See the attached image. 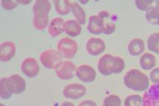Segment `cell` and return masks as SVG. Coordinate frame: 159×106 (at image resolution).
I'll use <instances>...</instances> for the list:
<instances>
[{
    "label": "cell",
    "mask_w": 159,
    "mask_h": 106,
    "mask_svg": "<svg viewBox=\"0 0 159 106\" xmlns=\"http://www.w3.org/2000/svg\"><path fill=\"white\" fill-rule=\"evenodd\" d=\"M51 3L48 0H37L33 6L34 27L38 30H44L49 26V13Z\"/></svg>",
    "instance_id": "6da1fadb"
},
{
    "label": "cell",
    "mask_w": 159,
    "mask_h": 106,
    "mask_svg": "<svg viewBox=\"0 0 159 106\" xmlns=\"http://www.w3.org/2000/svg\"><path fill=\"white\" fill-rule=\"evenodd\" d=\"M125 68V62L122 58L115 57L111 55H103L98 62L99 72L102 75L108 76L111 73H120Z\"/></svg>",
    "instance_id": "7a4b0ae2"
},
{
    "label": "cell",
    "mask_w": 159,
    "mask_h": 106,
    "mask_svg": "<svg viewBox=\"0 0 159 106\" xmlns=\"http://www.w3.org/2000/svg\"><path fill=\"white\" fill-rule=\"evenodd\" d=\"M124 84L130 90L142 92L149 88V79L145 73L134 68L126 73L124 77Z\"/></svg>",
    "instance_id": "3957f363"
},
{
    "label": "cell",
    "mask_w": 159,
    "mask_h": 106,
    "mask_svg": "<svg viewBox=\"0 0 159 106\" xmlns=\"http://www.w3.org/2000/svg\"><path fill=\"white\" fill-rule=\"evenodd\" d=\"M39 60L45 68L52 69L62 62V55L60 52L55 49H47L40 54Z\"/></svg>",
    "instance_id": "277c9868"
},
{
    "label": "cell",
    "mask_w": 159,
    "mask_h": 106,
    "mask_svg": "<svg viewBox=\"0 0 159 106\" xmlns=\"http://www.w3.org/2000/svg\"><path fill=\"white\" fill-rule=\"evenodd\" d=\"M57 49L66 59H73L78 50V44L72 38H63L59 41Z\"/></svg>",
    "instance_id": "5b68a950"
},
{
    "label": "cell",
    "mask_w": 159,
    "mask_h": 106,
    "mask_svg": "<svg viewBox=\"0 0 159 106\" xmlns=\"http://www.w3.org/2000/svg\"><path fill=\"white\" fill-rule=\"evenodd\" d=\"M55 73L59 79L68 80L74 78L76 74V66L71 61H62L55 68Z\"/></svg>",
    "instance_id": "8992f818"
},
{
    "label": "cell",
    "mask_w": 159,
    "mask_h": 106,
    "mask_svg": "<svg viewBox=\"0 0 159 106\" xmlns=\"http://www.w3.org/2000/svg\"><path fill=\"white\" fill-rule=\"evenodd\" d=\"M5 82L8 91L11 94L19 95L22 94L26 89V82L19 74H13L8 78H6Z\"/></svg>",
    "instance_id": "52a82bcc"
},
{
    "label": "cell",
    "mask_w": 159,
    "mask_h": 106,
    "mask_svg": "<svg viewBox=\"0 0 159 106\" xmlns=\"http://www.w3.org/2000/svg\"><path fill=\"white\" fill-rule=\"evenodd\" d=\"M142 106H159V84L152 85L146 91Z\"/></svg>",
    "instance_id": "ba28073f"
},
{
    "label": "cell",
    "mask_w": 159,
    "mask_h": 106,
    "mask_svg": "<svg viewBox=\"0 0 159 106\" xmlns=\"http://www.w3.org/2000/svg\"><path fill=\"white\" fill-rule=\"evenodd\" d=\"M86 93V89L84 85L80 84H70L64 88L63 95L67 99H78L81 98Z\"/></svg>",
    "instance_id": "9c48e42d"
},
{
    "label": "cell",
    "mask_w": 159,
    "mask_h": 106,
    "mask_svg": "<svg viewBox=\"0 0 159 106\" xmlns=\"http://www.w3.org/2000/svg\"><path fill=\"white\" fill-rule=\"evenodd\" d=\"M21 70L29 78H34L39 72V66L34 58H27L21 64Z\"/></svg>",
    "instance_id": "30bf717a"
},
{
    "label": "cell",
    "mask_w": 159,
    "mask_h": 106,
    "mask_svg": "<svg viewBox=\"0 0 159 106\" xmlns=\"http://www.w3.org/2000/svg\"><path fill=\"white\" fill-rule=\"evenodd\" d=\"M76 76L81 81L85 82V83H91L96 79V72L93 67L83 64L77 68Z\"/></svg>",
    "instance_id": "8fae6325"
},
{
    "label": "cell",
    "mask_w": 159,
    "mask_h": 106,
    "mask_svg": "<svg viewBox=\"0 0 159 106\" xmlns=\"http://www.w3.org/2000/svg\"><path fill=\"white\" fill-rule=\"evenodd\" d=\"M106 49V44L102 38H91L86 43V50L91 55L97 56Z\"/></svg>",
    "instance_id": "7c38bea8"
},
{
    "label": "cell",
    "mask_w": 159,
    "mask_h": 106,
    "mask_svg": "<svg viewBox=\"0 0 159 106\" xmlns=\"http://www.w3.org/2000/svg\"><path fill=\"white\" fill-rule=\"evenodd\" d=\"M16 52V46L14 43L11 41H6L3 42L0 45V58L1 61L8 62L14 58Z\"/></svg>",
    "instance_id": "4fadbf2b"
},
{
    "label": "cell",
    "mask_w": 159,
    "mask_h": 106,
    "mask_svg": "<svg viewBox=\"0 0 159 106\" xmlns=\"http://www.w3.org/2000/svg\"><path fill=\"white\" fill-rule=\"evenodd\" d=\"M98 16L102 19L103 24V33L105 34H111L116 30L115 23L112 22L111 19L110 14L107 11H101L99 13Z\"/></svg>",
    "instance_id": "5bb4252c"
},
{
    "label": "cell",
    "mask_w": 159,
    "mask_h": 106,
    "mask_svg": "<svg viewBox=\"0 0 159 106\" xmlns=\"http://www.w3.org/2000/svg\"><path fill=\"white\" fill-rule=\"evenodd\" d=\"M64 24H65V21L63 19L61 18L53 19L48 26V32L49 35L52 37H57L61 35L64 32Z\"/></svg>",
    "instance_id": "9a60e30c"
},
{
    "label": "cell",
    "mask_w": 159,
    "mask_h": 106,
    "mask_svg": "<svg viewBox=\"0 0 159 106\" xmlns=\"http://www.w3.org/2000/svg\"><path fill=\"white\" fill-rule=\"evenodd\" d=\"M64 32L70 36L76 37L81 33V24L77 20L68 19L64 24Z\"/></svg>",
    "instance_id": "2e32d148"
},
{
    "label": "cell",
    "mask_w": 159,
    "mask_h": 106,
    "mask_svg": "<svg viewBox=\"0 0 159 106\" xmlns=\"http://www.w3.org/2000/svg\"><path fill=\"white\" fill-rule=\"evenodd\" d=\"M87 29L90 33L94 34H101L103 33V24L102 19L98 15H92L90 17Z\"/></svg>",
    "instance_id": "e0dca14e"
},
{
    "label": "cell",
    "mask_w": 159,
    "mask_h": 106,
    "mask_svg": "<svg viewBox=\"0 0 159 106\" xmlns=\"http://www.w3.org/2000/svg\"><path fill=\"white\" fill-rule=\"evenodd\" d=\"M145 49V44L141 38H134L128 44L129 54L132 56L142 55Z\"/></svg>",
    "instance_id": "ac0fdd59"
},
{
    "label": "cell",
    "mask_w": 159,
    "mask_h": 106,
    "mask_svg": "<svg viewBox=\"0 0 159 106\" xmlns=\"http://www.w3.org/2000/svg\"><path fill=\"white\" fill-rule=\"evenodd\" d=\"M140 65L144 70H151L156 65V58L150 53H145L140 58Z\"/></svg>",
    "instance_id": "d6986e66"
},
{
    "label": "cell",
    "mask_w": 159,
    "mask_h": 106,
    "mask_svg": "<svg viewBox=\"0 0 159 106\" xmlns=\"http://www.w3.org/2000/svg\"><path fill=\"white\" fill-rule=\"evenodd\" d=\"M54 3L56 11L61 15H67L71 11L72 2L69 0H55Z\"/></svg>",
    "instance_id": "ffe728a7"
},
{
    "label": "cell",
    "mask_w": 159,
    "mask_h": 106,
    "mask_svg": "<svg viewBox=\"0 0 159 106\" xmlns=\"http://www.w3.org/2000/svg\"><path fill=\"white\" fill-rule=\"evenodd\" d=\"M71 11L73 14H74V16L76 18L77 21L81 25L85 24V22H86V14H85V12L83 9L82 7L79 5V3L75 2V1L72 2Z\"/></svg>",
    "instance_id": "44dd1931"
},
{
    "label": "cell",
    "mask_w": 159,
    "mask_h": 106,
    "mask_svg": "<svg viewBox=\"0 0 159 106\" xmlns=\"http://www.w3.org/2000/svg\"><path fill=\"white\" fill-rule=\"evenodd\" d=\"M146 19L152 24L159 25V6L155 5L152 7L146 13Z\"/></svg>",
    "instance_id": "7402d4cb"
},
{
    "label": "cell",
    "mask_w": 159,
    "mask_h": 106,
    "mask_svg": "<svg viewBox=\"0 0 159 106\" xmlns=\"http://www.w3.org/2000/svg\"><path fill=\"white\" fill-rule=\"evenodd\" d=\"M148 49L156 54H159V33H154L148 39Z\"/></svg>",
    "instance_id": "603a6c76"
},
{
    "label": "cell",
    "mask_w": 159,
    "mask_h": 106,
    "mask_svg": "<svg viewBox=\"0 0 159 106\" xmlns=\"http://www.w3.org/2000/svg\"><path fill=\"white\" fill-rule=\"evenodd\" d=\"M143 97L138 95H129L125 99V106H142Z\"/></svg>",
    "instance_id": "cb8c5ba5"
},
{
    "label": "cell",
    "mask_w": 159,
    "mask_h": 106,
    "mask_svg": "<svg viewBox=\"0 0 159 106\" xmlns=\"http://www.w3.org/2000/svg\"><path fill=\"white\" fill-rule=\"evenodd\" d=\"M103 106H121V99L117 95H109L104 99Z\"/></svg>",
    "instance_id": "d4e9b609"
},
{
    "label": "cell",
    "mask_w": 159,
    "mask_h": 106,
    "mask_svg": "<svg viewBox=\"0 0 159 106\" xmlns=\"http://www.w3.org/2000/svg\"><path fill=\"white\" fill-rule=\"evenodd\" d=\"M6 78H3L1 79L0 81V95H1V98L3 99H8L11 97L12 94L8 91L7 85H6Z\"/></svg>",
    "instance_id": "484cf974"
},
{
    "label": "cell",
    "mask_w": 159,
    "mask_h": 106,
    "mask_svg": "<svg viewBox=\"0 0 159 106\" xmlns=\"http://www.w3.org/2000/svg\"><path fill=\"white\" fill-rule=\"evenodd\" d=\"M155 3L153 0H150V1H147V0H137L135 2L137 8L140 9L142 11H147L148 12L150 8H152V3Z\"/></svg>",
    "instance_id": "4316f807"
},
{
    "label": "cell",
    "mask_w": 159,
    "mask_h": 106,
    "mask_svg": "<svg viewBox=\"0 0 159 106\" xmlns=\"http://www.w3.org/2000/svg\"><path fill=\"white\" fill-rule=\"evenodd\" d=\"M18 2L17 1H13V0H3L1 2V4L3 8L6 10H12L18 6Z\"/></svg>",
    "instance_id": "83f0119b"
},
{
    "label": "cell",
    "mask_w": 159,
    "mask_h": 106,
    "mask_svg": "<svg viewBox=\"0 0 159 106\" xmlns=\"http://www.w3.org/2000/svg\"><path fill=\"white\" fill-rule=\"evenodd\" d=\"M150 79L154 84H159V68L152 69V71L150 73Z\"/></svg>",
    "instance_id": "f1b7e54d"
},
{
    "label": "cell",
    "mask_w": 159,
    "mask_h": 106,
    "mask_svg": "<svg viewBox=\"0 0 159 106\" xmlns=\"http://www.w3.org/2000/svg\"><path fill=\"white\" fill-rule=\"evenodd\" d=\"M79 106H97L96 104L92 100H84L80 103Z\"/></svg>",
    "instance_id": "f546056e"
},
{
    "label": "cell",
    "mask_w": 159,
    "mask_h": 106,
    "mask_svg": "<svg viewBox=\"0 0 159 106\" xmlns=\"http://www.w3.org/2000/svg\"><path fill=\"white\" fill-rule=\"evenodd\" d=\"M61 106H75V104L71 102H69V101H65L63 103H61Z\"/></svg>",
    "instance_id": "4dcf8cb0"
},
{
    "label": "cell",
    "mask_w": 159,
    "mask_h": 106,
    "mask_svg": "<svg viewBox=\"0 0 159 106\" xmlns=\"http://www.w3.org/2000/svg\"><path fill=\"white\" fill-rule=\"evenodd\" d=\"M19 3H23V4H28V3H30V1H28V2H26V1H17Z\"/></svg>",
    "instance_id": "1f68e13d"
},
{
    "label": "cell",
    "mask_w": 159,
    "mask_h": 106,
    "mask_svg": "<svg viewBox=\"0 0 159 106\" xmlns=\"http://www.w3.org/2000/svg\"><path fill=\"white\" fill-rule=\"evenodd\" d=\"M155 3H156V4L157 6H159V1H156V2H155Z\"/></svg>",
    "instance_id": "d6a6232c"
},
{
    "label": "cell",
    "mask_w": 159,
    "mask_h": 106,
    "mask_svg": "<svg viewBox=\"0 0 159 106\" xmlns=\"http://www.w3.org/2000/svg\"><path fill=\"white\" fill-rule=\"evenodd\" d=\"M0 106H5V105H4V104H0Z\"/></svg>",
    "instance_id": "836d02e7"
}]
</instances>
